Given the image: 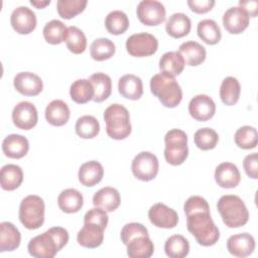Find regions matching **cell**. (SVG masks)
<instances>
[{"mask_svg": "<svg viewBox=\"0 0 258 258\" xmlns=\"http://www.w3.org/2000/svg\"><path fill=\"white\" fill-rule=\"evenodd\" d=\"M148 218L151 224L162 229H172L178 223L177 213L162 203L151 206L148 211Z\"/></svg>", "mask_w": 258, "mask_h": 258, "instance_id": "obj_12", "label": "cell"}, {"mask_svg": "<svg viewBox=\"0 0 258 258\" xmlns=\"http://www.w3.org/2000/svg\"><path fill=\"white\" fill-rule=\"evenodd\" d=\"M164 158L171 165L182 164L188 155L187 135L180 129H171L164 136Z\"/></svg>", "mask_w": 258, "mask_h": 258, "instance_id": "obj_6", "label": "cell"}, {"mask_svg": "<svg viewBox=\"0 0 258 258\" xmlns=\"http://www.w3.org/2000/svg\"><path fill=\"white\" fill-rule=\"evenodd\" d=\"M42 32L46 42L50 44H59L62 41H66L68 27L60 20L52 19L44 25Z\"/></svg>", "mask_w": 258, "mask_h": 258, "instance_id": "obj_38", "label": "cell"}, {"mask_svg": "<svg viewBox=\"0 0 258 258\" xmlns=\"http://www.w3.org/2000/svg\"><path fill=\"white\" fill-rule=\"evenodd\" d=\"M188 113L195 120L205 122L214 117L216 113V104L208 95L200 94L189 101Z\"/></svg>", "mask_w": 258, "mask_h": 258, "instance_id": "obj_13", "label": "cell"}, {"mask_svg": "<svg viewBox=\"0 0 258 258\" xmlns=\"http://www.w3.org/2000/svg\"><path fill=\"white\" fill-rule=\"evenodd\" d=\"M116 51L115 44L112 40L106 37L95 39L90 45V54L93 59L103 61L111 58Z\"/></svg>", "mask_w": 258, "mask_h": 258, "instance_id": "obj_37", "label": "cell"}, {"mask_svg": "<svg viewBox=\"0 0 258 258\" xmlns=\"http://www.w3.org/2000/svg\"><path fill=\"white\" fill-rule=\"evenodd\" d=\"M21 242L19 230L10 222L0 224V252L16 250Z\"/></svg>", "mask_w": 258, "mask_h": 258, "instance_id": "obj_26", "label": "cell"}, {"mask_svg": "<svg viewBox=\"0 0 258 258\" xmlns=\"http://www.w3.org/2000/svg\"><path fill=\"white\" fill-rule=\"evenodd\" d=\"M30 4L33 5L34 7H36L37 9H42L44 8L45 6L49 5L50 4V1L49 0H46V1H30Z\"/></svg>", "mask_w": 258, "mask_h": 258, "instance_id": "obj_51", "label": "cell"}, {"mask_svg": "<svg viewBox=\"0 0 258 258\" xmlns=\"http://www.w3.org/2000/svg\"><path fill=\"white\" fill-rule=\"evenodd\" d=\"M23 181V171L19 165L6 164L0 171V184L4 190H14Z\"/></svg>", "mask_w": 258, "mask_h": 258, "instance_id": "obj_29", "label": "cell"}, {"mask_svg": "<svg viewBox=\"0 0 258 258\" xmlns=\"http://www.w3.org/2000/svg\"><path fill=\"white\" fill-rule=\"evenodd\" d=\"M95 94L94 87L89 80L80 79L75 81L70 88L71 99L77 104H86L93 100Z\"/></svg>", "mask_w": 258, "mask_h": 258, "instance_id": "obj_33", "label": "cell"}, {"mask_svg": "<svg viewBox=\"0 0 258 258\" xmlns=\"http://www.w3.org/2000/svg\"><path fill=\"white\" fill-rule=\"evenodd\" d=\"M199 37L207 44H217L222 38L221 28L213 19H204L198 23L197 27Z\"/></svg>", "mask_w": 258, "mask_h": 258, "instance_id": "obj_34", "label": "cell"}, {"mask_svg": "<svg viewBox=\"0 0 258 258\" xmlns=\"http://www.w3.org/2000/svg\"><path fill=\"white\" fill-rule=\"evenodd\" d=\"M227 250L235 257L244 258L250 256L255 250V240L249 233L232 235L227 240Z\"/></svg>", "mask_w": 258, "mask_h": 258, "instance_id": "obj_17", "label": "cell"}, {"mask_svg": "<svg viewBox=\"0 0 258 258\" xmlns=\"http://www.w3.org/2000/svg\"><path fill=\"white\" fill-rule=\"evenodd\" d=\"M183 211L185 216L197 212H210V206L204 198L200 196H191L185 201Z\"/></svg>", "mask_w": 258, "mask_h": 258, "instance_id": "obj_46", "label": "cell"}, {"mask_svg": "<svg viewBox=\"0 0 258 258\" xmlns=\"http://www.w3.org/2000/svg\"><path fill=\"white\" fill-rule=\"evenodd\" d=\"M191 28L189 17L181 12L173 13L169 16L165 23V30L168 35L173 38H181L187 35Z\"/></svg>", "mask_w": 258, "mask_h": 258, "instance_id": "obj_27", "label": "cell"}, {"mask_svg": "<svg viewBox=\"0 0 258 258\" xmlns=\"http://www.w3.org/2000/svg\"><path fill=\"white\" fill-rule=\"evenodd\" d=\"M217 208L224 224L229 228L243 227L249 220L248 209L238 196H222L218 201Z\"/></svg>", "mask_w": 258, "mask_h": 258, "instance_id": "obj_4", "label": "cell"}, {"mask_svg": "<svg viewBox=\"0 0 258 258\" xmlns=\"http://www.w3.org/2000/svg\"><path fill=\"white\" fill-rule=\"evenodd\" d=\"M136 14L141 23L147 26H157L165 20L164 5L156 0H142L138 3Z\"/></svg>", "mask_w": 258, "mask_h": 258, "instance_id": "obj_10", "label": "cell"}, {"mask_svg": "<svg viewBox=\"0 0 258 258\" xmlns=\"http://www.w3.org/2000/svg\"><path fill=\"white\" fill-rule=\"evenodd\" d=\"M76 133L84 139H92L100 132L99 121L91 115L81 116L76 122Z\"/></svg>", "mask_w": 258, "mask_h": 258, "instance_id": "obj_40", "label": "cell"}, {"mask_svg": "<svg viewBox=\"0 0 258 258\" xmlns=\"http://www.w3.org/2000/svg\"><path fill=\"white\" fill-rule=\"evenodd\" d=\"M108 215L107 212L101 208L95 207L91 210H89L84 217V223H96L101 225L106 229L108 225Z\"/></svg>", "mask_w": 258, "mask_h": 258, "instance_id": "obj_47", "label": "cell"}, {"mask_svg": "<svg viewBox=\"0 0 258 258\" xmlns=\"http://www.w3.org/2000/svg\"><path fill=\"white\" fill-rule=\"evenodd\" d=\"M118 91L126 99L138 100L143 95L142 81L135 75H124L118 81Z\"/></svg>", "mask_w": 258, "mask_h": 258, "instance_id": "obj_23", "label": "cell"}, {"mask_svg": "<svg viewBox=\"0 0 258 258\" xmlns=\"http://www.w3.org/2000/svg\"><path fill=\"white\" fill-rule=\"evenodd\" d=\"M87 4L86 0H58L56 2V9L61 18L72 19L82 13Z\"/></svg>", "mask_w": 258, "mask_h": 258, "instance_id": "obj_43", "label": "cell"}, {"mask_svg": "<svg viewBox=\"0 0 258 258\" xmlns=\"http://www.w3.org/2000/svg\"><path fill=\"white\" fill-rule=\"evenodd\" d=\"M184 64V60L178 51H167L159 59L160 72L174 78L182 73Z\"/></svg>", "mask_w": 258, "mask_h": 258, "instance_id": "obj_31", "label": "cell"}, {"mask_svg": "<svg viewBox=\"0 0 258 258\" xmlns=\"http://www.w3.org/2000/svg\"><path fill=\"white\" fill-rule=\"evenodd\" d=\"M250 16L240 6L230 7L223 15V25L231 34L242 33L249 25Z\"/></svg>", "mask_w": 258, "mask_h": 258, "instance_id": "obj_15", "label": "cell"}, {"mask_svg": "<svg viewBox=\"0 0 258 258\" xmlns=\"http://www.w3.org/2000/svg\"><path fill=\"white\" fill-rule=\"evenodd\" d=\"M241 86L239 81L234 77H227L223 80L220 87L221 101L227 106L235 105L240 98Z\"/></svg>", "mask_w": 258, "mask_h": 258, "instance_id": "obj_35", "label": "cell"}, {"mask_svg": "<svg viewBox=\"0 0 258 258\" xmlns=\"http://www.w3.org/2000/svg\"><path fill=\"white\" fill-rule=\"evenodd\" d=\"M105 228L96 223H84L83 228L78 232V243L89 249H94L103 243Z\"/></svg>", "mask_w": 258, "mask_h": 258, "instance_id": "obj_18", "label": "cell"}, {"mask_svg": "<svg viewBox=\"0 0 258 258\" xmlns=\"http://www.w3.org/2000/svg\"><path fill=\"white\" fill-rule=\"evenodd\" d=\"M178 52L181 54L184 63L189 67H197L203 63L207 56L206 48L199 42L188 40L181 43L178 47Z\"/></svg>", "mask_w": 258, "mask_h": 258, "instance_id": "obj_21", "label": "cell"}, {"mask_svg": "<svg viewBox=\"0 0 258 258\" xmlns=\"http://www.w3.org/2000/svg\"><path fill=\"white\" fill-rule=\"evenodd\" d=\"M105 26L109 33L119 35L124 33L129 27V19L125 12L121 10L111 11L105 18Z\"/></svg>", "mask_w": 258, "mask_h": 258, "instance_id": "obj_39", "label": "cell"}, {"mask_svg": "<svg viewBox=\"0 0 258 258\" xmlns=\"http://www.w3.org/2000/svg\"><path fill=\"white\" fill-rule=\"evenodd\" d=\"M240 7H242L251 17H256L258 13V2L256 0H250V1H240L239 2Z\"/></svg>", "mask_w": 258, "mask_h": 258, "instance_id": "obj_50", "label": "cell"}, {"mask_svg": "<svg viewBox=\"0 0 258 258\" xmlns=\"http://www.w3.org/2000/svg\"><path fill=\"white\" fill-rule=\"evenodd\" d=\"M89 81L92 83L95 94L93 101L101 103L108 99L112 92V81L111 78L104 73H95L91 75Z\"/></svg>", "mask_w": 258, "mask_h": 258, "instance_id": "obj_32", "label": "cell"}, {"mask_svg": "<svg viewBox=\"0 0 258 258\" xmlns=\"http://www.w3.org/2000/svg\"><path fill=\"white\" fill-rule=\"evenodd\" d=\"M69 242V233L62 227H52L33 237L28 245V253L35 258H53Z\"/></svg>", "mask_w": 258, "mask_h": 258, "instance_id": "obj_1", "label": "cell"}, {"mask_svg": "<svg viewBox=\"0 0 258 258\" xmlns=\"http://www.w3.org/2000/svg\"><path fill=\"white\" fill-rule=\"evenodd\" d=\"M128 53L135 57H144L154 54L158 49L157 38L147 32L135 33L126 40Z\"/></svg>", "mask_w": 258, "mask_h": 258, "instance_id": "obj_8", "label": "cell"}, {"mask_svg": "<svg viewBox=\"0 0 258 258\" xmlns=\"http://www.w3.org/2000/svg\"><path fill=\"white\" fill-rule=\"evenodd\" d=\"M186 228L202 246H213L220 239L219 229L215 225L210 212H197L187 215Z\"/></svg>", "mask_w": 258, "mask_h": 258, "instance_id": "obj_2", "label": "cell"}, {"mask_svg": "<svg viewBox=\"0 0 258 258\" xmlns=\"http://www.w3.org/2000/svg\"><path fill=\"white\" fill-rule=\"evenodd\" d=\"M107 134L115 140L128 137L132 131L130 115L127 108L120 104H112L104 112Z\"/></svg>", "mask_w": 258, "mask_h": 258, "instance_id": "obj_5", "label": "cell"}, {"mask_svg": "<svg viewBox=\"0 0 258 258\" xmlns=\"http://www.w3.org/2000/svg\"><path fill=\"white\" fill-rule=\"evenodd\" d=\"M215 180L223 188H234L241 180L238 167L232 162H222L215 170Z\"/></svg>", "mask_w": 258, "mask_h": 258, "instance_id": "obj_19", "label": "cell"}, {"mask_svg": "<svg viewBox=\"0 0 258 258\" xmlns=\"http://www.w3.org/2000/svg\"><path fill=\"white\" fill-rule=\"evenodd\" d=\"M45 119L52 126H62L68 123L71 112L62 100H53L45 108Z\"/></svg>", "mask_w": 258, "mask_h": 258, "instance_id": "obj_25", "label": "cell"}, {"mask_svg": "<svg viewBox=\"0 0 258 258\" xmlns=\"http://www.w3.org/2000/svg\"><path fill=\"white\" fill-rule=\"evenodd\" d=\"M104 175V168L97 160H90L83 163L79 168L78 177L85 186H94L99 183Z\"/></svg>", "mask_w": 258, "mask_h": 258, "instance_id": "obj_24", "label": "cell"}, {"mask_svg": "<svg viewBox=\"0 0 258 258\" xmlns=\"http://www.w3.org/2000/svg\"><path fill=\"white\" fill-rule=\"evenodd\" d=\"M59 209L67 214L79 212L84 205L83 195L76 188L63 189L57 197Z\"/></svg>", "mask_w": 258, "mask_h": 258, "instance_id": "obj_28", "label": "cell"}, {"mask_svg": "<svg viewBox=\"0 0 258 258\" xmlns=\"http://www.w3.org/2000/svg\"><path fill=\"white\" fill-rule=\"evenodd\" d=\"M44 202L36 195L25 197L19 206L20 223L28 230H36L44 222Z\"/></svg>", "mask_w": 258, "mask_h": 258, "instance_id": "obj_7", "label": "cell"}, {"mask_svg": "<svg viewBox=\"0 0 258 258\" xmlns=\"http://www.w3.org/2000/svg\"><path fill=\"white\" fill-rule=\"evenodd\" d=\"M158 168L159 163L157 157L149 151L138 153L131 163L133 175L142 181H149L155 178L158 173Z\"/></svg>", "mask_w": 258, "mask_h": 258, "instance_id": "obj_9", "label": "cell"}, {"mask_svg": "<svg viewBox=\"0 0 258 258\" xmlns=\"http://www.w3.org/2000/svg\"><path fill=\"white\" fill-rule=\"evenodd\" d=\"M194 141L198 148L202 150H211L217 146L219 141V135L212 128H201L196 131Z\"/></svg>", "mask_w": 258, "mask_h": 258, "instance_id": "obj_44", "label": "cell"}, {"mask_svg": "<svg viewBox=\"0 0 258 258\" xmlns=\"http://www.w3.org/2000/svg\"><path fill=\"white\" fill-rule=\"evenodd\" d=\"M243 167L246 174L253 179L258 178V154L256 152L248 154L243 160Z\"/></svg>", "mask_w": 258, "mask_h": 258, "instance_id": "obj_48", "label": "cell"}, {"mask_svg": "<svg viewBox=\"0 0 258 258\" xmlns=\"http://www.w3.org/2000/svg\"><path fill=\"white\" fill-rule=\"evenodd\" d=\"M121 203L119 191L115 187L105 186L95 192L93 196V204L95 207L101 208L106 212H114Z\"/></svg>", "mask_w": 258, "mask_h": 258, "instance_id": "obj_22", "label": "cell"}, {"mask_svg": "<svg viewBox=\"0 0 258 258\" xmlns=\"http://www.w3.org/2000/svg\"><path fill=\"white\" fill-rule=\"evenodd\" d=\"M29 150V142L26 137L19 134H10L2 141L3 153L13 159L24 157Z\"/></svg>", "mask_w": 258, "mask_h": 258, "instance_id": "obj_20", "label": "cell"}, {"mask_svg": "<svg viewBox=\"0 0 258 258\" xmlns=\"http://www.w3.org/2000/svg\"><path fill=\"white\" fill-rule=\"evenodd\" d=\"M235 143L242 149H252L257 146L258 136L255 127L246 125L240 127L234 135Z\"/></svg>", "mask_w": 258, "mask_h": 258, "instance_id": "obj_42", "label": "cell"}, {"mask_svg": "<svg viewBox=\"0 0 258 258\" xmlns=\"http://www.w3.org/2000/svg\"><path fill=\"white\" fill-rule=\"evenodd\" d=\"M35 13L26 6L15 8L10 16L12 28L19 34H29L36 27Z\"/></svg>", "mask_w": 258, "mask_h": 258, "instance_id": "obj_14", "label": "cell"}, {"mask_svg": "<svg viewBox=\"0 0 258 258\" xmlns=\"http://www.w3.org/2000/svg\"><path fill=\"white\" fill-rule=\"evenodd\" d=\"M187 5L189 9L198 14H204L212 10L215 5L214 0H188Z\"/></svg>", "mask_w": 258, "mask_h": 258, "instance_id": "obj_49", "label": "cell"}, {"mask_svg": "<svg viewBox=\"0 0 258 258\" xmlns=\"http://www.w3.org/2000/svg\"><path fill=\"white\" fill-rule=\"evenodd\" d=\"M126 246L127 255L130 258H149L154 252V245L149 236L136 237Z\"/></svg>", "mask_w": 258, "mask_h": 258, "instance_id": "obj_30", "label": "cell"}, {"mask_svg": "<svg viewBox=\"0 0 258 258\" xmlns=\"http://www.w3.org/2000/svg\"><path fill=\"white\" fill-rule=\"evenodd\" d=\"M150 91L166 108H175L182 99V91L175 78L164 73L150 79Z\"/></svg>", "mask_w": 258, "mask_h": 258, "instance_id": "obj_3", "label": "cell"}, {"mask_svg": "<svg viewBox=\"0 0 258 258\" xmlns=\"http://www.w3.org/2000/svg\"><path fill=\"white\" fill-rule=\"evenodd\" d=\"M139 236H148L146 227L140 223H128L121 230V241L124 245H127L132 239Z\"/></svg>", "mask_w": 258, "mask_h": 258, "instance_id": "obj_45", "label": "cell"}, {"mask_svg": "<svg viewBox=\"0 0 258 258\" xmlns=\"http://www.w3.org/2000/svg\"><path fill=\"white\" fill-rule=\"evenodd\" d=\"M66 44L71 52L80 54L86 50L87 37L79 27L69 26L66 36Z\"/></svg>", "mask_w": 258, "mask_h": 258, "instance_id": "obj_41", "label": "cell"}, {"mask_svg": "<svg viewBox=\"0 0 258 258\" xmlns=\"http://www.w3.org/2000/svg\"><path fill=\"white\" fill-rule=\"evenodd\" d=\"M14 88L24 96H37L43 89L42 80L31 72H21L14 77Z\"/></svg>", "mask_w": 258, "mask_h": 258, "instance_id": "obj_16", "label": "cell"}, {"mask_svg": "<svg viewBox=\"0 0 258 258\" xmlns=\"http://www.w3.org/2000/svg\"><path fill=\"white\" fill-rule=\"evenodd\" d=\"M12 121L13 124L22 130L32 129L38 121V114L35 106L28 102H19L12 111Z\"/></svg>", "mask_w": 258, "mask_h": 258, "instance_id": "obj_11", "label": "cell"}, {"mask_svg": "<svg viewBox=\"0 0 258 258\" xmlns=\"http://www.w3.org/2000/svg\"><path fill=\"white\" fill-rule=\"evenodd\" d=\"M164 252L169 258H184L189 252V243L182 235H172L164 243Z\"/></svg>", "mask_w": 258, "mask_h": 258, "instance_id": "obj_36", "label": "cell"}]
</instances>
